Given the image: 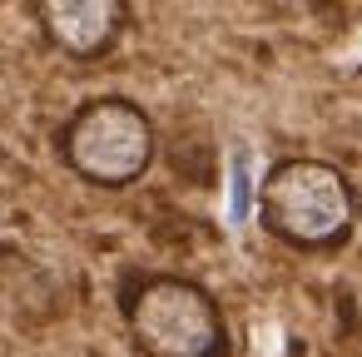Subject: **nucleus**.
<instances>
[{
    "label": "nucleus",
    "instance_id": "1",
    "mask_svg": "<svg viewBox=\"0 0 362 357\" xmlns=\"http://www.w3.org/2000/svg\"><path fill=\"white\" fill-rule=\"evenodd\" d=\"M258 223L303 253H327L352 238L357 194L327 159H278L258 184Z\"/></svg>",
    "mask_w": 362,
    "mask_h": 357
},
{
    "label": "nucleus",
    "instance_id": "2",
    "mask_svg": "<svg viewBox=\"0 0 362 357\" xmlns=\"http://www.w3.org/2000/svg\"><path fill=\"white\" fill-rule=\"evenodd\" d=\"M124 332L144 357H228V322L214 293L179 273H139L119 293Z\"/></svg>",
    "mask_w": 362,
    "mask_h": 357
},
{
    "label": "nucleus",
    "instance_id": "3",
    "mask_svg": "<svg viewBox=\"0 0 362 357\" xmlns=\"http://www.w3.org/2000/svg\"><path fill=\"white\" fill-rule=\"evenodd\" d=\"M154 119L124 95L85 100L60 129V154L70 174L95 189H129L134 179H144L154 164Z\"/></svg>",
    "mask_w": 362,
    "mask_h": 357
},
{
    "label": "nucleus",
    "instance_id": "4",
    "mask_svg": "<svg viewBox=\"0 0 362 357\" xmlns=\"http://www.w3.org/2000/svg\"><path fill=\"white\" fill-rule=\"evenodd\" d=\"M35 21L60 55L105 60L119 45V35L129 25V11L119 0H45V6H35Z\"/></svg>",
    "mask_w": 362,
    "mask_h": 357
},
{
    "label": "nucleus",
    "instance_id": "5",
    "mask_svg": "<svg viewBox=\"0 0 362 357\" xmlns=\"http://www.w3.org/2000/svg\"><path fill=\"white\" fill-rule=\"evenodd\" d=\"M0 312L21 327H40L60 312L55 273L16 243H0Z\"/></svg>",
    "mask_w": 362,
    "mask_h": 357
}]
</instances>
